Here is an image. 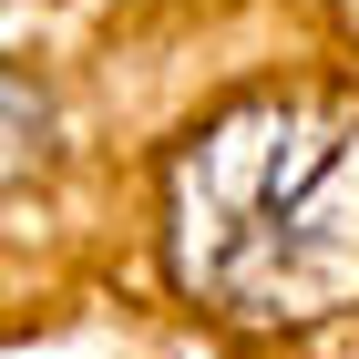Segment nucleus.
Segmentation results:
<instances>
[{
	"label": "nucleus",
	"mask_w": 359,
	"mask_h": 359,
	"mask_svg": "<svg viewBox=\"0 0 359 359\" xmlns=\"http://www.w3.org/2000/svg\"><path fill=\"white\" fill-rule=\"evenodd\" d=\"M31 165V72H11V175Z\"/></svg>",
	"instance_id": "nucleus-2"
},
{
	"label": "nucleus",
	"mask_w": 359,
	"mask_h": 359,
	"mask_svg": "<svg viewBox=\"0 0 359 359\" xmlns=\"http://www.w3.org/2000/svg\"><path fill=\"white\" fill-rule=\"evenodd\" d=\"M175 287L247 329L359 298V134L308 103H236L195 123L165 185Z\"/></svg>",
	"instance_id": "nucleus-1"
}]
</instances>
